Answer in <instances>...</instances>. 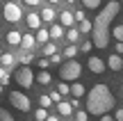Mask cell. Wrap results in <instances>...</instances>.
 I'll return each instance as SVG.
<instances>
[{
    "instance_id": "obj_20",
    "label": "cell",
    "mask_w": 123,
    "mask_h": 121,
    "mask_svg": "<svg viewBox=\"0 0 123 121\" xmlns=\"http://www.w3.org/2000/svg\"><path fill=\"white\" fill-rule=\"evenodd\" d=\"M66 39H68V44H75V41L80 39V30H75L73 25L68 27V32H66Z\"/></svg>"
},
{
    "instance_id": "obj_36",
    "label": "cell",
    "mask_w": 123,
    "mask_h": 121,
    "mask_svg": "<svg viewBox=\"0 0 123 121\" xmlns=\"http://www.w3.org/2000/svg\"><path fill=\"white\" fill-rule=\"evenodd\" d=\"M62 62V55L59 53H53V55H50V64H59Z\"/></svg>"
},
{
    "instance_id": "obj_39",
    "label": "cell",
    "mask_w": 123,
    "mask_h": 121,
    "mask_svg": "<svg viewBox=\"0 0 123 121\" xmlns=\"http://www.w3.org/2000/svg\"><path fill=\"white\" fill-rule=\"evenodd\" d=\"M114 119H116V121H123V110H116V114H114Z\"/></svg>"
},
{
    "instance_id": "obj_7",
    "label": "cell",
    "mask_w": 123,
    "mask_h": 121,
    "mask_svg": "<svg viewBox=\"0 0 123 121\" xmlns=\"http://www.w3.org/2000/svg\"><path fill=\"white\" fill-rule=\"evenodd\" d=\"M87 66H89V71H93V73H103L107 69V62H103L100 57H89Z\"/></svg>"
},
{
    "instance_id": "obj_29",
    "label": "cell",
    "mask_w": 123,
    "mask_h": 121,
    "mask_svg": "<svg viewBox=\"0 0 123 121\" xmlns=\"http://www.w3.org/2000/svg\"><path fill=\"white\" fill-rule=\"evenodd\" d=\"M34 119H37V121L48 119V112H46V108H39V110H37V112H34Z\"/></svg>"
},
{
    "instance_id": "obj_24",
    "label": "cell",
    "mask_w": 123,
    "mask_h": 121,
    "mask_svg": "<svg viewBox=\"0 0 123 121\" xmlns=\"http://www.w3.org/2000/svg\"><path fill=\"white\" fill-rule=\"evenodd\" d=\"M91 27H93V23L87 21V18H82V21H80V34H82V32H91Z\"/></svg>"
},
{
    "instance_id": "obj_17",
    "label": "cell",
    "mask_w": 123,
    "mask_h": 121,
    "mask_svg": "<svg viewBox=\"0 0 123 121\" xmlns=\"http://www.w3.org/2000/svg\"><path fill=\"white\" fill-rule=\"evenodd\" d=\"M48 32H50V39H62V37H64V25H62V23H55Z\"/></svg>"
},
{
    "instance_id": "obj_11",
    "label": "cell",
    "mask_w": 123,
    "mask_h": 121,
    "mask_svg": "<svg viewBox=\"0 0 123 121\" xmlns=\"http://www.w3.org/2000/svg\"><path fill=\"white\" fill-rule=\"evenodd\" d=\"M59 23H62L64 27H71V25L75 23V16H73V12H66V9H64V12L59 14Z\"/></svg>"
},
{
    "instance_id": "obj_27",
    "label": "cell",
    "mask_w": 123,
    "mask_h": 121,
    "mask_svg": "<svg viewBox=\"0 0 123 121\" xmlns=\"http://www.w3.org/2000/svg\"><path fill=\"white\" fill-rule=\"evenodd\" d=\"M18 62H21V64H30L32 62V53H30V50L21 53V55H18Z\"/></svg>"
},
{
    "instance_id": "obj_8",
    "label": "cell",
    "mask_w": 123,
    "mask_h": 121,
    "mask_svg": "<svg viewBox=\"0 0 123 121\" xmlns=\"http://www.w3.org/2000/svg\"><path fill=\"white\" fill-rule=\"evenodd\" d=\"M107 69H112V71H123V59L119 53H112L110 57H107Z\"/></svg>"
},
{
    "instance_id": "obj_40",
    "label": "cell",
    "mask_w": 123,
    "mask_h": 121,
    "mask_svg": "<svg viewBox=\"0 0 123 121\" xmlns=\"http://www.w3.org/2000/svg\"><path fill=\"white\" fill-rule=\"evenodd\" d=\"M39 2H41V0H25V5H30V7H37Z\"/></svg>"
},
{
    "instance_id": "obj_18",
    "label": "cell",
    "mask_w": 123,
    "mask_h": 121,
    "mask_svg": "<svg viewBox=\"0 0 123 121\" xmlns=\"http://www.w3.org/2000/svg\"><path fill=\"white\" fill-rule=\"evenodd\" d=\"M41 21L53 23V21H55V9H53V7H43V12H41Z\"/></svg>"
},
{
    "instance_id": "obj_15",
    "label": "cell",
    "mask_w": 123,
    "mask_h": 121,
    "mask_svg": "<svg viewBox=\"0 0 123 121\" xmlns=\"http://www.w3.org/2000/svg\"><path fill=\"white\" fill-rule=\"evenodd\" d=\"M14 62H16V57H14L12 53H0V64H2L5 69H12Z\"/></svg>"
},
{
    "instance_id": "obj_26",
    "label": "cell",
    "mask_w": 123,
    "mask_h": 121,
    "mask_svg": "<svg viewBox=\"0 0 123 121\" xmlns=\"http://www.w3.org/2000/svg\"><path fill=\"white\" fill-rule=\"evenodd\" d=\"M82 5H84L87 9H98V7L103 5V0H82Z\"/></svg>"
},
{
    "instance_id": "obj_16",
    "label": "cell",
    "mask_w": 123,
    "mask_h": 121,
    "mask_svg": "<svg viewBox=\"0 0 123 121\" xmlns=\"http://www.w3.org/2000/svg\"><path fill=\"white\" fill-rule=\"evenodd\" d=\"M21 32L18 30H12V32H7V44L9 46H21Z\"/></svg>"
},
{
    "instance_id": "obj_4",
    "label": "cell",
    "mask_w": 123,
    "mask_h": 121,
    "mask_svg": "<svg viewBox=\"0 0 123 121\" xmlns=\"http://www.w3.org/2000/svg\"><path fill=\"white\" fill-rule=\"evenodd\" d=\"M14 80H16L18 87H25V89H30V87L34 85V73H32V69H27V64H23L21 69H16V73H14Z\"/></svg>"
},
{
    "instance_id": "obj_31",
    "label": "cell",
    "mask_w": 123,
    "mask_h": 121,
    "mask_svg": "<svg viewBox=\"0 0 123 121\" xmlns=\"http://www.w3.org/2000/svg\"><path fill=\"white\" fill-rule=\"evenodd\" d=\"M75 119H78V121H87V119H89V112H84V110H78V112H75Z\"/></svg>"
},
{
    "instance_id": "obj_30",
    "label": "cell",
    "mask_w": 123,
    "mask_h": 121,
    "mask_svg": "<svg viewBox=\"0 0 123 121\" xmlns=\"http://www.w3.org/2000/svg\"><path fill=\"white\" fill-rule=\"evenodd\" d=\"M39 103H41V108H50V105H53V98H50V96H41Z\"/></svg>"
},
{
    "instance_id": "obj_6",
    "label": "cell",
    "mask_w": 123,
    "mask_h": 121,
    "mask_svg": "<svg viewBox=\"0 0 123 121\" xmlns=\"http://www.w3.org/2000/svg\"><path fill=\"white\" fill-rule=\"evenodd\" d=\"M9 103L16 110H21V112H27V110H30V98H27L23 91H12V94H9Z\"/></svg>"
},
{
    "instance_id": "obj_28",
    "label": "cell",
    "mask_w": 123,
    "mask_h": 121,
    "mask_svg": "<svg viewBox=\"0 0 123 121\" xmlns=\"http://www.w3.org/2000/svg\"><path fill=\"white\" fill-rule=\"evenodd\" d=\"M57 89H59V94H62V96H68V94H71V85H66V80H64V82H59Z\"/></svg>"
},
{
    "instance_id": "obj_22",
    "label": "cell",
    "mask_w": 123,
    "mask_h": 121,
    "mask_svg": "<svg viewBox=\"0 0 123 121\" xmlns=\"http://www.w3.org/2000/svg\"><path fill=\"white\" fill-rule=\"evenodd\" d=\"M110 34L114 37L116 41H123V25H116V27H112V30H110Z\"/></svg>"
},
{
    "instance_id": "obj_35",
    "label": "cell",
    "mask_w": 123,
    "mask_h": 121,
    "mask_svg": "<svg viewBox=\"0 0 123 121\" xmlns=\"http://www.w3.org/2000/svg\"><path fill=\"white\" fill-rule=\"evenodd\" d=\"M50 66V57H41L39 59V69H48Z\"/></svg>"
},
{
    "instance_id": "obj_42",
    "label": "cell",
    "mask_w": 123,
    "mask_h": 121,
    "mask_svg": "<svg viewBox=\"0 0 123 121\" xmlns=\"http://www.w3.org/2000/svg\"><path fill=\"white\" fill-rule=\"evenodd\" d=\"M48 2H50V5H55V2H59V0H48Z\"/></svg>"
},
{
    "instance_id": "obj_12",
    "label": "cell",
    "mask_w": 123,
    "mask_h": 121,
    "mask_svg": "<svg viewBox=\"0 0 123 121\" xmlns=\"http://www.w3.org/2000/svg\"><path fill=\"white\" fill-rule=\"evenodd\" d=\"M84 85L82 82H78V80H73V85H71V96H75V98H82L84 96Z\"/></svg>"
},
{
    "instance_id": "obj_41",
    "label": "cell",
    "mask_w": 123,
    "mask_h": 121,
    "mask_svg": "<svg viewBox=\"0 0 123 121\" xmlns=\"http://www.w3.org/2000/svg\"><path fill=\"white\" fill-rule=\"evenodd\" d=\"M116 53H119V55L123 53V41H119V44H116Z\"/></svg>"
},
{
    "instance_id": "obj_21",
    "label": "cell",
    "mask_w": 123,
    "mask_h": 121,
    "mask_svg": "<svg viewBox=\"0 0 123 121\" xmlns=\"http://www.w3.org/2000/svg\"><path fill=\"white\" fill-rule=\"evenodd\" d=\"M78 46H75V44H68V46H66V50H64V57L66 59H71V57H75V55H78Z\"/></svg>"
},
{
    "instance_id": "obj_10",
    "label": "cell",
    "mask_w": 123,
    "mask_h": 121,
    "mask_svg": "<svg viewBox=\"0 0 123 121\" xmlns=\"http://www.w3.org/2000/svg\"><path fill=\"white\" fill-rule=\"evenodd\" d=\"M27 27H30V30H37V27H41V14H27Z\"/></svg>"
},
{
    "instance_id": "obj_14",
    "label": "cell",
    "mask_w": 123,
    "mask_h": 121,
    "mask_svg": "<svg viewBox=\"0 0 123 121\" xmlns=\"http://www.w3.org/2000/svg\"><path fill=\"white\" fill-rule=\"evenodd\" d=\"M34 39H37V44H46V41H50V32L46 30V27H37Z\"/></svg>"
},
{
    "instance_id": "obj_19",
    "label": "cell",
    "mask_w": 123,
    "mask_h": 121,
    "mask_svg": "<svg viewBox=\"0 0 123 121\" xmlns=\"http://www.w3.org/2000/svg\"><path fill=\"white\" fill-rule=\"evenodd\" d=\"M50 80H53V78H50V73L46 71V69H41L39 76H37V82H39V85H50Z\"/></svg>"
},
{
    "instance_id": "obj_13",
    "label": "cell",
    "mask_w": 123,
    "mask_h": 121,
    "mask_svg": "<svg viewBox=\"0 0 123 121\" xmlns=\"http://www.w3.org/2000/svg\"><path fill=\"white\" fill-rule=\"evenodd\" d=\"M57 110H59L62 117H71V114H73V105H71L68 101H59V103H57Z\"/></svg>"
},
{
    "instance_id": "obj_23",
    "label": "cell",
    "mask_w": 123,
    "mask_h": 121,
    "mask_svg": "<svg viewBox=\"0 0 123 121\" xmlns=\"http://www.w3.org/2000/svg\"><path fill=\"white\" fill-rule=\"evenodd\" d=\"M53 53H57V46L50 44V41H46V44H43V55H46V57H50Z\"/></svg>"
},
{
    "instance_id": "obj_2",
    "label": "cell",
    "mask_w": 123,
    "mask_h": 121,
    "mask_svg": "<svg viewBox=\"0 0 123 121\" xmlns=\"http://www.w3.org/2000/svg\"><path fill=\"white\" fill-rule=\"evenodd\" d=\"M114 108V96L107 85H93L87 96V112L89 117H100L103 112H110Z\"/></svg>"
},
{
    "instance_id": "obj_37",
    "label": "cell",
    "mask_w": 123,
    "mask_h": 121,
    "mask_svg": "<svg viewBox=\"0 0 123 121\" xmlns=\"http://www.w3.org/2000/svg\"><path fill=\"white\" fill-rule=\"evenodd\" d=\"M73 16H75V21H82V18H84V12H82V9H80V12H73Z\"/></svg>"
},
{
    "instance_id": "obj_33",
    "label": "cell",
    "mask_w": 123,
    "mask_h": 121,
    "mask_svg": "<svg viewBox=\"0 0 123 121\" xmlns=\"http://www.w3.org/2000/svg\"><path fill=\"white\" fill-rule=\"evenodd\" d=\"M50 98H53V103H59V101H62V94H59V89H55V91H50Z\"/></svg>"
},
{
    "instance_id": "obj_5",
    "label": "cell",
    "mask_w": 123,
    "mask_h": 121,
    "mask_svg": "<svg viewBox=\"0 0 123 121\" xmlns=\"http://www.w3.org/2000/svg\"><path fill=\"white\" fill-rule=\"evenodd\" d=\"M21 18H23L21 7L16 5V0H9V2L5 5V21H9V23H18Z\"/></svg>"
},
{
    "instance_id": "obj_1",
    "label": "cell",
    "mask_w": 123,
    "mask_h": 121,
    "mask_svg": "<svg viewBox=\"0 0 123 121\" xmlns=\"http://www.w3.org/2000/svg\"><path fill=\"white\" fill-rule=\"evenodd\" d=\"M121 5L116 2V0H112V2H107L105 7L100 9V14L96 16V21H93V27H91V34H93V46L96 48H107V44H110V30H112V21H114V16L119 14Z\"/></svg>"
},
{
    "instance_id": "obj_32",
    "label": "cell",
    "mask_w": 123,
    "mask_h": 121,
    "mask_svg": "<svg viewBox=\"0 0 123 121\" xmlns=\"http://www.w3.org/2000/svg\"><path fill=\"white\" fill-rule=\"evenodd\" d=\"M91 48H93V41H84V44L80 46V53H89Z\"/></svg>"
},
{
    "instance_id": "obj_43",
    "label": "cell",
    "mask_w": 123,
    "mask_h": 121,
    "mask_svg": "<svg viewBox=\"0 0 123 121\" xmlns=\"http://www.w3.org/2000/svg\"><path fill=\"white\" fill-rule=\"evenodd\" d=\"M66 2H68V5H73V2H75V0H66Z\"/></svg>"
},
{
    "instance_id": "obj_45",
    "label": "cell",
    "mask_w": 123,
    "mask_h": 121,
    "mask_svg": "<svg viewBox=\"0 0 123 121\" xmlns=\"http://www.w3.org/2000/svg\"><path fill=\"white\" fill-rule=\"evenodd\" d=\"M0 53H2V50H0Z\"/></svg>"
},
{
    "instance_id": "obj_38",
    "label": "cell",
    "mask_w": 123,
    "mask_h": 121,
    "mask_svg": "<svg viewBox=\"0 0 123 121\" xmlns=\"http://www.w3.org/2000/svg\"><path fill=\"white\" fill-rule=\"evenodd\" d=\"M68 103H71V105H73V108H80V98H75V96H73V98H71V101H68Z\"/></svg>"
},
{
    "instance_id": "obj_44",
    "label": "cell",
    "mask_w": 123,
    "mask_h": 121,
    "mask_svg": "<svg viewBox=\"0 0 123 121\" xmlns=\"http://www.w3.org/2000/svg\"><path fill=\"white\" fill-rule=\"evenodd\" d=\"M0 37H2V32H0Z\"/></svg>"
},
{
    "instance_id": "obj_3",
    "label": "cell",
    "mask_w": 123,
    "mask_h": 121,
    "mask_svg": "<svg viewBox=\"0 0 123 121\" xmlns=\"http://www.w3.org/2000/svg\"><path fill=\"white\" fill-rule=\"evenodd\" d=\"M80 73H82V64L75 62L73 57L66 59V64H62V69H59V78H62V80H66V82L80 80Z\"/></svg>"
},
{
    "instance_id": "obj_25",
    "label": "cell",
    "mask_w": 123,
    "mask_h": 121,
    "mask_svg": "<svg viewBox=\"0 0 123 121\" xmlns=\"http://www.w3.org/2000/svg\"><path fill=\"white\" fill-rule=\"evenodd\" d=\"M0 85H2V87L9 85V69H5V66L0 69Z\"/></svg>"
},
{
    "instance_id": "obj_9",
    "label": "cell",
    "mask_w": 123,
    "mask_h": 121,
    "mask_svg": "<svg viewBox=\"0 0 123 121\" xmlns=\"http://www.w3.org/2000/svg\"><path fill=\"white\" fill-rule=\"evenodd\" d=\"M34 44H37V39H34V34H30V32H25V34L21 37L23 50H32V48H34Z\"/></svg>"
},
{
    "instance_id": "obj_34",
    "label": "cell",
    "mask_w": 123,
    "mask_h": 121,
    "mask_svg": "<svg viewBox=\"0 0 123 121\" xmlns=\"http://www.w3.org/2000/svg\"><path fill=\"white\" fill-rule=\"evenodd\" d=\"M0 121H12V114L7 110H2V108H0Z\"/></svg>"
}]
</instances>
